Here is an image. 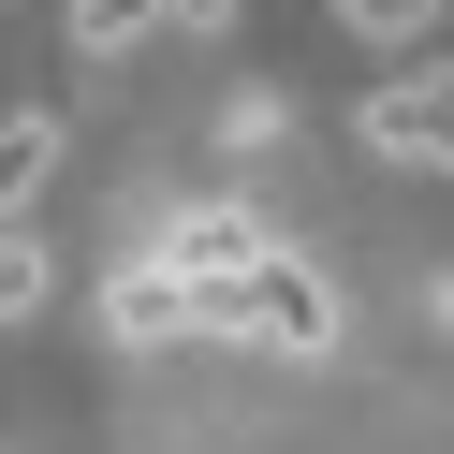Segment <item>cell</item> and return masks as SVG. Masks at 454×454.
Instances as JSON below:
<instances>
[{"mask_svg": "<svg viewBox=\"0 0 454 454\" xmlns=\"http://www.w3.org/2000/svg\"><path fill=\"white\" fill-rule=\"evenodd\" d=\"M206 337H264V352H323L337 337V294L294 264V249H264L249 278H206Z\"/></svg>", "mask_w": 454, "mask_h": 454, "instance_id": "6da1fadb", "label": "cell"}, {"mask_svg": "<svg viewBox=\"0 0 454 454\" xmlns=\"http://www.w3.org/2000/svg\"><path fill=\"white\" fill-rule=\"evenodd\" d=\"M352 132L381 161H411V176H454V59L440 74H381V89L352 103Z\"/></svg>", "mask_w": 454, "mask_h": 454, "instance_id": "7a4b0ae2", "label": "cell"}, {"mask_svg": "<svg viewBox=\"0 0 454 454\" xmlns=\"http://www.w3.org/2000/svg\"><path fill=\"white\" fill-rule=\"evenodd\" d=\"M264 249H278V235H264L249 206H176V220H161V264H176L191 294H206V278H249Z\"/></svg>", "mask_w": 454, "mask_h": 454, "instance_id": "3957f363", "label": "cell"}, {"mask_svg": "<svg viewBox=\"0 0 454 454\" xmlns=\"http://www.w3.org/2000/svg\"><path fill=\"white\" fill-rule=\"evenodd\" d=\"M103 323H118V352H161V337H206V294H191V278L147 249V264H132L118 294H103Z\"/></svg>", "mask_w": 454, "mask_h": 454, "instance_id": "277c9868", "label": "cell"}, {"mask_svg": "<svg viewBox=\"0 0 454 454\" xmlns=\"http://www.w3.org/2000/svg\"><path fill=\"white\" fill-rule=\"evenodd\" d=\"M44 176H59V118H44V103H15V118H0V220H30Z\"/></svg>", "mask_w": 454, "mask_h": 454, "instance_id": "5b68a950", "label": "cell"}, {"mask_svg": "<svg viewBox=\"0 0 454 454\" xmlns=\"http://www.w3.org/2000/svg\"><path fill=\"white\" fill-rule=\"evenodd\" d=\"M44 294H59V249H44L30 220H0V323H30Z\"/></svg>", "mask_w": 454, "mask_h": 454, "instance_id": "8992f818", "label": "cell"}, {"mask_svg": "<svg viewBox=\"0 0 454 454\" xmlns=\"http://www.w3.org/2000/svg\"><path fill=\"white\" fill-rule=\"evenodd\" d=\"M366 44H411V30H440V0H337Z\"/></svg>", "mask_w": 454, "mask_h": 454, "instance_id": "52a82bcc", "label": "cell"}]
</instances>
